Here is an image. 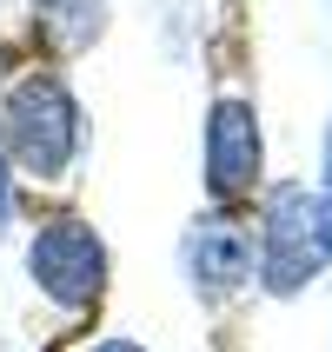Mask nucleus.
Instances as JSON below:
<instances>
[{"label":"nucleus","instance_id":"f257e3e1","mask_svg":"<svg viewBox=\"0 0 332 352\" xmlns=\"http://www.w3.org/2000/svg\"><path fill=\"white\" fill-rule=\"evenodd\" d=\"M0 140H7V160H14L20 179H54L74 173L80 140H87V113H80V94L67 87L60 67H27V74L7 80L0 94Z\"/></svg>","mask_w":332,"mask_h":352},{"label":"nucleus","instance_id":"f03ea898","mask_svg":"<svg viewBox=\"0 0 332 352\" xmlns=\"http://www.w3.org/2000/svg\"><path fill=\"white\" fill-rule=\"evenodd\" d=\"M20 266H27V286L67 319L100 313V299L113 286V253L87 213H47L20 246Z\"/></svg>","mask_w":332,"mask_h":352},{"label":"nucleus","instance_id":"7ed1b4c3","mask_svg":"<svg viewBox=\"0 0 332 352\" xmlns=\"http://www.w3.org/2000/svg\"><path fill=\"white\" fill-rule=\"evenodd\" d=\"M326 266H332V253H326V226H319V199L306 193V179H273L259 193V219H253L259 293L299 299Z\"/></svg>","mask_w":332,"mask_h":352},{"label":"nucleus","instance_id":"20e7f679","mask_svg":"<svg viewBox=\"0 0 332 352\" xmlns=\"http://www.w3.org/2000/svg\"><path fill=\"white\" fill-rule=\"evenodd\" d=\"M259 179H266L259 107L239 94H219L206 113V193H213V206H239L259 193Z\"/></svg>","mask_w":332,"mask_h":352},{"label":"nucleus","instance_id":"39448f33","mask_svg":"<svg viewBox=\"0 0 332 352\" xmlns=\"http://www.w3.org/2000/svg\"><path fill=\"white\" fill-rule=\"evenodd\" d=\"M179 273L199 299H233L239 286H253V226L233 206H206L179 233Z\"/></svg>","mask_w":332,"mask_h":352},{"label":"nucleus","instance_id":"423d86ee","mask_svg":"<svg viewBox=\"0 0 332 352\" xmlns=\"http://www.w3.org/2000/svg\"><path fill=\"white\" fill-rule=\"evenodd\" d=\"M27 14H34V34L47 40L60 60H74V54H87V47L107 34L113 0H27Z\"/></svg>","mask_w":332,"mask_h":352},{"label":"nucleus","instance_id":"0eeeda50","mask_svg":"<svg viewBox=\"0 0 332 352\" xmlns=\"http://www.w3.org/2000/svg\"><path fill=\"white\" fill-rule=\"evenodd\" d=\"M313 199H319V226H326V253H332V120H326V146H319V186H313Z\"/></svg>","mask_w":332,"mask_h":352},{"label":"nucleus","instance_id":"6e6552de","mask_svg":"<svg viewBox=\"0 0 332 352\" xmlns=\"http://www.w3.org/2000/svg\"><path fill=\"white\" fill-rule=\"evenodd\" d=\"M14 206H20V173H14V160H7V140H0V233L14 226Z\"/></svg>","mask_w":332,"mask_h":352},{"label":"nucleus","instance_id":"1a4fd4ad","mask_svg":"<svg viewBox=\"0 0 332 352\" xmlns=\"http://www.w3.org/2000/svg\"><path fill=\"white\" fill-rule=\"evenodd\" d=\"M80 352H146L140 339H126V333H107V339H87Z\"/></svg>","mask_w":332,"mask_h":352}]
</instances>
